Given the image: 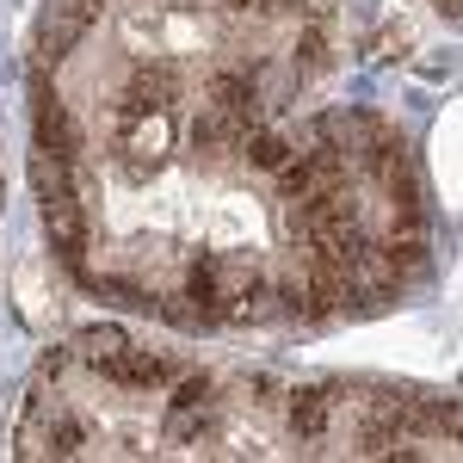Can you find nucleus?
Returning <instances> with one entry per match:
<instances>
[{"label":"nucleus","mask_w":463,"mask_h":463,"mask_svg":"<svg viewBox=\"0 0 463 463\" xmlns=\"http://www.w3.org/2000/svg\"><path fill=\"white\" fill-rule=\"evenodd\" d=\"M248 155L260 161V167H285V161H290V143H285V137H272V130H260V137L248 143Z\"/></svg>","instance_id":"obj_11"},{"label":"nucleus","mask_w":463,"mask_h":463,"mask_svg":"<svg viewBox=\"0 0 463 463\" xmlns=\"http://www.w3.org/2000/svg\"><path fill=\"white\" fill-rule=\"evenodd\" d=\"M229 6H266V0H229Z\"/></svg>","instance_id":"obj_12"},{"label":"nucleus","mask_w":463,"mask_h":463,"mask_svg":"<svg viewBox=\"0 0 463 463\" xmlns=\"http://www.w3.org/2000/svg\"><path fill=\"white\" fill-rule=\"evenodd\" d=\"M185 285H192V297H198L204 316H235L241 297L253 290V266L241 260V253H198Z\"/></svg>","instance_id":"obj_1"},{"label":"nucleus","mask_w":463,"mask_h":463,"mask_svg":"<svg viewBox=\"0 0 463 463\" xmlns=\"http://www.w3.org/2000/svg\"><path fill=\"white\" fill-rule=\"evenodd\" d=\"M93 25V0H50V19H43V62H62L80 32Z\"/></svg>","instance_id":"obj_2"},{"label":"nucleus","mask_w":463,"mask_h":463,"mask_svg":"<svg viewBox=\"0 0 463 463\" xmlns=\"http://www.w3.org/2000/svg\"><path fill=\"white\" fill-rule=\"evenodd\" d=\"M37 148H43V155H62V161L80 148L74 118L62 111V99H56V93H37Z\"/></svg>","instance_id":"obj_4"},{"label":"nucleus","mask_w":463,"mask_h":463,"mask_svg":"<svg viewBox=\"0 0 463 463\" xmlns=\"http://www.w3.org/2000/svg\"><path fill=\"white\" fill-rule=\"evenodd\" d=\"M32 185H37V198H43V204H56V198H74L69 161H62V155H43V148H37V155H32Z\"/></svg>","instance_id":"obj_9"},{"label":"nucleus","mask_w":463,"mask_h":463,"mask_svg":"<svg viewBox=\"0 0 463 463\" xmlns=\"http://www.w3.org/2000/svg\"><path fill=\"white\" fill-rule=\"evenodd\" d=\"M130 130H124V148H130V174H143L161 161V148H167V111H155V118H124Z\"/></svg>","instance_id":"obj_5"},{"label":"nucleus","mask_w":463,"mask_h":463,"mask_svg":"<svg viewBox=\"0 0 463 463\" xmlns=\"http://www.w3.org/2000/svg\"><path fill=\"white\" fill-rule=\"evenodd\" d=\"M124 346H130V340H124V327H87V334H80V353L93 358L99 371H111V364L124 358Z\"/></svg>","instance_id":"obj_10"},{"label":"nucleus","mask_w":463,"mask_h":463,"mask_svg":"<svg viewBox=\"0 0 463 463\" xmlns=\"http://www.w3.org/2000/svg\"><path fill=\"white\" fill-rule=\"evenodd\" d=\"M43 235H50L56 253H80V241H87V216H80V204H74V198L43 204Z\"/></svg>","instance_id":"obj_6"},{"label":"nucleus","mask_w":463,"mask_h":463,"mask_svg":"<svg viewBox=\"0 0 463 463\" xmlns=\"http://www.w3.org/2000/svg\"><path fill=\"white\" fill-rule=\"evenodd\" d=\"M111 383H130V390H148V383H161L167 377V358H155V353H143V346H124V358L106 371Z\"/></svg>","instance_id":"obj_8"},{"label":"nucleus","mask_w":463,"mask_h":463,"mask_svg":"<svg viewBox=\"0 0 463 463\" xmlns=\"http://www.w3.org/2000/svg\"><path fill=\"white\" fill-rule=\"evenodd\" d=\"M327 414H334V390H297L290 395V432L297 439H321L327 432Z\"/></svg>","instance_id":"obj_7"},{"label":"nucleus","mask_w":463,"mask_h":463,"mask_svg":"<svg viewBox=\"0 0 463 463\" xmlns=\"http://www.w3.org/2000/svg\"><path fill=\"white\" fill-rule=\"evenodd\" d=\"M167 99H174V69H137L130 74V87L118 93V111L124 118H155V111H167Z\"/></svg>","instance_id":"obj_3"}]
</instances>
